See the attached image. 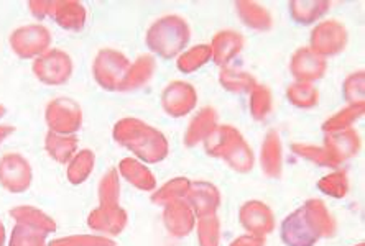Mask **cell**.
Returning a JSON list of instances; mask_svg holds the SVG:
<instances>
[{"label":"cell","mask_w":365,"mask_h":246,"mask_svg":"<svg viewBox=\"0 0 365 246\" xmlns=\"http://www.w3.org/2000/svg\"><path fill=\"white\" fill-rule=\"evenodd\" d=\"M145 40L152 53L163 60H171L178 56L190 41V26L178 15H166L150 26Z\"/></svg>","instance_id":"1"},{"label":"cell","mask_w":365,"mask_h":246,"mask_svg":"<svg viewBox=\"0 0 365 246\" xmlns=\"http://www.w3.org/2000/svg\"><path fill=\"white\" fill-rule=\"evenodd\" d=\"M115 137L123 144L133 149L138 156L147 161H158L165 158V138L152 127L143 125L138 120H123L115 127Z\"/></svg>","instance_id":"2"},{"label":"cell","mask_w":365,"mask_h":246,"mask_svg":"<svg viewBox=\"0 0 365 246\" xmlns=\"http://www.w3.org/2000/svg\"><path fill=\"white\" fill-rule=\"evenodd\" d=\"M132 63L122 53L110 50H101L94 60L93 73L98 84L106 90H122V84L130 69Z\"/></svg>","instance_id":"3"},{"label":"cell","mask_w":365,"mask_h":246,"mask_svg":"<svg viewBox=\"0 0 365 246\" xmlns=\"http://www.w3.org/2000/svg\"><path fill=\"white\" fill-rule=\"evenodd\" d=\"M34 73L38 81L50 85H61L73 74V61L61 50H48L34 63Z\"/></svg>","instance_id":"4"},{"label":"cell","mask_w":365,"mask_h":246,"mask_svg":"<svg viewBox=\"0 0 365 246\" xmlns=\"http://www.w3.org/2000/svg\"><path fill=\"white\" fill-rule=\"evenodd\" d=\"M10 45L20 58L30 60V58H38L50 50L51 35L46 26L40 23L26 25L14 31L10 36Z\"/></svg>","instance_id":"5"},{"label":"cell","mask_w":365,"mask_h":246,"mask_svg":"<svg viewBox=\"0 0 365 246\" xmlns=\"http://www.w3.org/2000/svg\"><path fill=\"white\" fill-rule=\"evenodd\" d=\"M30 5L38 7L34 10V15L38 18L50 17L61 28L81 30L86 21V9L79 2H31Z\"/></svg>","instance_id":"6"},{"label":"cell","mask_w":365,"mask_h":246,"mask_svg":"<svg viewBox=\"0 0 365 246\" xmlns=\"http://www.w3.org/2000/svg\"><path fill=\"white\" fill-rule=\"evenodd\" d=\"M347 43L346 28L339 21H323L311 35V51L318 56H332L344 50Z\"/></svg>","instance_id":"7"},{"label":"cell","mask_w":365,"mask_h":246,"mask_svg":"<svg viewBox=\"0 0 365 246\" xmlns=\"http://www.w3.org/2000/svg\"><path fill=\"white\" fill-rule=\"evenodd\" d=\"M46 120L51 130L58 133H69L78 130L81 125V109L71 99H56L46 109Z\"/></svg>","instance_id":"8"},{"label":"cell","mask_w":365,"mask_h":246,"mask_svg":"<svg viewBox=\"0 0 365 246\" xmlns=\"http://www.w3.org/2000/svg\"><path fill=\"white\" fill-rule=\"evenodd\" d=\"M163 109L173 117H181L196 105V90L191 84L175 81L166 85L162 95Z\"/></svg>","instance_id":"9"},{"label":"cell","mask_w":365,"mask_h":246,"mask_svg":"<svg viewBox=\"0 0 365 246\" xmlns=\"http://www.w3.org/2000/svg\"><path fill=\"white\" fill-rule=\"evenodd\" d=\"M326 71L324 60L311 51L309 48H302L294 53L292 60V73L299 82H313L323 77Z\"/></svg>","instance_id":"10"},{"label":"cell","mask_w":365,"mask_h":246,"mask_svg":"<svg viewBox=\"0 0 365 246\" xmlns=\"http://www.w3.org/2000/svg\"><path fill=\"white\" fill-rule=\"evenodd\" d=\"M244 46L242 35L232 30H225L216 35L211 46V58L219 66L227 64L235 55H239Z\"/></svg>","instance_id":"11"},{"label":"cell","mask_w":365,"mask_h":246,"mask_svg":"<svg viewBox=\"0 0 365 246\" xmlns=\"http://www.w3.org/2000/svg\"><path fill=\"white\" fill-rule=\"evenodd\" d=\"M30 166L19 156H9L2 163L4 184L12 191H24L30 184Z\"/></svg>","instance_id":"12"},{"label":"cell","mask_w":365,"mask_h":246,"mask_svg":"<svg viewBox=\"0 0 365 246\" xmlns=\"http://www.w3.org/2000/svg\"><path fill=\"white\" fill-rule=\"evenodd\" d=\"M155 73V60L152 56L145 55L140 56L138 60L132 64L128 69L125 81L122 84V90H133L138 89L140 85L147 84L152 79Z\"/></svg>","instance_id":"13"},{"label":"cell","mask_w":365,"mask_h":246,"mask_svg":"<svg viewBox=\"0 0 365 246\" xmlns=\"http://www.w3.org/2000/svg\"><path fill=\"white\" fill-rule=\"evenodd\" d=\"M239 7V14L240 18L244 20V23L247 26H252L255 30H268L272 26V18L268 15L267 9L260 7L257 4H249V2H242L237 5Z\"/></svg>","instance_id":"14"},{"label":"cell","mask_w":365,"mask_h":246,"mask_svg":"<svg viewBox=\"0 0 365 246\" xmlns=\"http://www.w3.org/2000/svg\"><path fill=\"white\" fill-rule=\"evenodd\" d=\"M329 7L327 2H292L289 4V12L292 17L302 25H309L318 20L321 15Z\"/></svg>","instance_id":"15"},{"label":"cell","mask_w":365,"mask_h":246,"mask_svg":"<svg viewBox=\"0 0 365 246\" xmlns=\"http://www.w3.org/2000/svg\"><path fill=\"white\" fill-rule=\"evenodd\" d=\"M209 60H211V46L200 45L191 48L190 51L182 53L178 60V69L181 73H192L196 69L204 66Z\"/></svg>","instance_id":"16"},{"label":"cell","mask_w":365,"mask_h":246,"mask_svg":"<svg viewBox=\"0 0 365 246\" xmlns=\"http://www.w3.org/2000/svg\"><path fill=\"white\" fill-rule=\"evenodd\" d=\"M288 97L293 100L294 105L313 107L318 104V90L306 82H298L288 89Z\"/></svg>","instance_id":"17"},{"label":"cell","mask_w":365,"mask_h":246,"mask_svg":"<svg viewBox=\"0 0 365 246\" xmlns=\"http://www.w3.org/2000/svg\"><path fill=\"white\" fill-rule=\"evenodd\" d=\"M122 173L130 179V183L137 184L138 187H142V189H150V187L153 186L152 174H150L143 166H138L137 163L130 161V159L122 163Z\"/></svg>","instance_id":"18"},{"label":"cell","mask_w":365,"mask_h":246,"mask_svg":"<svg viewBox=\"0 0 365 246\" xmlns=\"http://www.w3.org/2000/svg\"><path fill=\"white\" fill-rule=\"evenodd\" d=\"M221 82L229 90H234V92H242V90L254 89V85H255L254 77H252L250 74L229 71V69L222 71Z\"/></svg>","instance_id":"19"},{"label":"cell","mask_w":365,"mask_h":246,"mask_svg":"<svg viewBox=\"0 0 365 246\" xmlns=\"http://www.w3.org/2000/svg\"><path fill=\"white\" fill-rule=\"evenodd\" d=\"M74 141L76 140H58L55 135L48 137V146H50L51 156H56L60 161H64V159L69 158V153L73 151L74 148Z\"/></svg>","instance_id":"20"},{"label":"cell","mask_w":365,"mask_h":246,"mask_svg":"<svg viewBox=\"0 0 365 246\" xmlns=\"http://www.w3.org/2000/svg\"><path fill=\"white\" fill-rule=\"evenodd\" d=\"M2 242H4V228L0 225V246H2Z\"/></svg>","instance_id":"21"}]
</instances>
